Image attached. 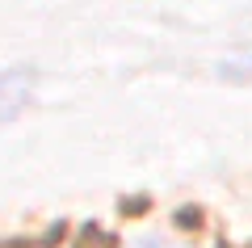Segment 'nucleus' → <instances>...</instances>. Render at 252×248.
Returning a JSON list of instances; mask_svg holds the SVG:
<instances>
[{
    "mask_svg": "<svg viewBox=\"0 0 252 248\" xmlns=\"http://www.w3.org/2000/svg\"><path fill=\"white\" fill-rule=\"evenodd\" d=\"M30 93V80L21 76V71H0V118L17 114V106L26 101Z\"/></svg>",
    "mask_w": 252,
    "mask_h": 248,
    "instance_id": "1",
    "label": "nucleus"
},
{
    "mask_svg": "<svg viewBox=\"0 0 252 248\" xmlns=\"http://www.w3.org/2000/svg\"><path fill=\"white\" fill-rule=\"evenodd\" d=\"M143 248H181V244H168V240H147Z\"/></svg>",
    "mask_w": 252,
    "mask_h": 248,
    "instance_id": "2",
    "label": "nucleus"
}]
</instances>
